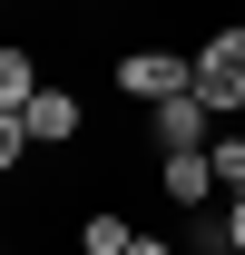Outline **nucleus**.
Returning <instances> with one entry per match:
<instances>
[{
  "label": "nucleus",
  "instance_id": "obj_1",
  "mask_svg": "<svg viewBox=\"0 0 245 255\" xmlns=\"http://www.w3.org/2000/svg\"><path fill=\"white\" fill-rule=\"evenodd\" d=\"M118 98H137V108H157V98H186L196 89V49H118Z\"/></svg>",
  "mask_w": 245,
  "mask_h": 255
},
{
  "label": "nucleus",
  "instance_id": "obj_2",
  "mask_svg": "<svg viewBox=\"0 0 245 255\" xmlns=\"http://www.w3.org/2000/svg\"><path fill=\"white\" fill-rule=\"evenodd\" d=\"M196 98H206L216 118H245V30L196 39Z\"/></svg>",
  "mask_w": 245,
  "mask_h": 255
},
{
  "label": "nucleus",
  "instance_id": "obj_3",
  "mask_svg": "<svg viewBox=\"0 0 245 255\" xmlns=\"http://www.w3.org/2000/svg\"><path fill=\"white\" fill-rule=\"evenodd\" d=\"M216 128H226V118H216L206 98L186 89V98H157V118H147V137H157V157H177V147H206Z\"/></svg>",
  "mask_w": 245,
  "mask_h": 255
},
{
  "label": "nucleus",
  "instance_id": "obj_4",
  "mask_svg": "<svg viewBox=\"0 0 245 255\" xmlns=\"http://www.w3.org/2000/svg\"><path fill=\"white\" fill-rule=\"evenodd\" d=\"M20 118H30V147H79L89 108H79V89H59V79H49V89H39L30 108H20Z\"/></svg>",
  "mask_w": 245,
  "mask_h": 255
},
{
  "label": "nucleus",
  "instance_id": "obj_5",
  "mask_svg": "<svg viewBox=\"0 0 245 255\" xmlns=\"http://www.w3.org/2000/svg\"><path fill=\"white\" fill-rule=\"evenodd\" d=\"M157 196H167V206H206V196H216L206 147H177V157H157Z\"/></svg>",
  "mask_w": 245,
  "mask_h": 255
},
{
  "label": "nucleus",
  "instance_id": "obj_6",
  "mask_svg": "<svg viewBox=\"0 0 245 255\" xmlns=\"http://www.w3.org/2000/svg\"><path fill=\"white\" fill-rule=\"evenodd\" d=\"M137 246V226L118 216V206H89V216H79V255H127Z\"/></svg>",
  "mask_w": 245,
  "mask_h": 255
},
{
  "label": "nucleus",
  "instance_id": "obj_7",
  "mask_svg": "<svg viewBox=\"0 0 245 255\" xmlns=\"http://www.w3.org/2000/svg\"><path fill=\"white\" fill-rule=\"evenodd\" d=\"M39 89H49V79H39V59H30V49H0V108H30Z\"/></svg>",
  "mask_w": 245,
  "mask_h": 255
},
{
  "label": "nucleus",
  "instance_id": "obj_8",
  "mask_svg": "<svg viewBox=\"0 0 245 255\" xmlns=\"http://www.w3.org/2000/svg\"><path fill=\"white\" fill-rule=\"evenodd\" d=\"M206 167H216L226 196H245V128H216V137H206Z\"/></svg>",
  "mask_w": 245,
  "mask_h": 255
},
{
  "label": "nucleus",
  "instance_id": "obj_9",
  "mask_svg": "<svg viewBox=\"0 0 245 255\" xmlns=\"http://www.w3.org/2000/svg\"><path fill=\"white\" fill-rule=\"evenodd\" d=\"M20 157H30V118L0 108V177H20Z\"/></svg>",
  "mask_w": 245,
  "mask_h": 255
},
{
  "label": "nucleus",
  "instance_id": "obj_10",
  "mask_svg": "<svg viewBox=\"0 0 245 255\" xmlns=\"http://www.w3.org/2000/svg\"><path fill=\"white\" fill-rule=\"evenodd\" d=\"M216 236H226V246L245 255V196H236V206H226V216H216Z\"/></svg>",
  "mask_w": 245,
  "mask_h": 255
},
{
  "label": "nucleus",
  "instance_id": "obj_11",
  "mask_svg": "<svg viewBox=\"0 0 245 255\" xmlns=\"http://www.w3.org/2000/svg\"><path fill=\"white\" fill-rule=\"evenodd\" d=\"M127 255H177V246H157V236H137V246H127Z\"/></svg>",
  "mask_w": 245,
  "mask_h": 255
},
{
  "label": "nucleus",
  "instance_id": "obj_12",
  "mask_svg": "<svg viewBox=\"0 0 245 255\" xmlns=\"http://www.w3.org/2000/svg\"><path fill=\"white\" fill-rule=\"evenodd\" d=\"M108 10H127V0H108Z\"/></svg>",
  "mask_w": 245,
  "mask_h": 255
},
{
  "label": "nucleus",
  "instance_id": "obj_13",
  "mask_svg": "<svg viewBox=\"0 0 245 255\" xmlns=\"http://www.w3.org/2000/svg\"><path fill=\"white\" fill-rule=\"evenodd\" d=\"M226 255H236V246H226Z\"/></svg>",
  "mask_w": 245,
  "mask_h": 255
}]
</instances>
